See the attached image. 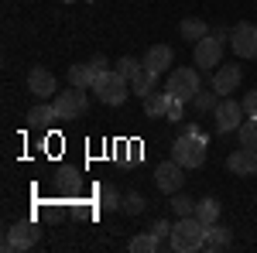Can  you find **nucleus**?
I'll return each instance as SVG.
<instances>
[{"label":"nucleus","instance_id":"cd10ccee","mask_svg":"<svg viewBox=\"0 0 257 253\" xmlns=\"http://www.w3.org/2000/svg\"><path fill=\"white\" fill-rule=\"evenodd\" d=\"M144 195H138V192H131V195H123V212H131V215H138V212H144Z\"/></svg>","mask_w":257,"mask_h":253},{"label":"nucleus","instance_id":"c756f323","mask_svg":"<svg viewBox=\"0 0 257 253\" xmlns=\"http://www.w3.org/2000/svg\"><path fill=\"white\" fill-rule=\"evenodd\" d=\"M240 103H243V113H247V117H257V89H254V93H247Z\"/></svg>","mask_w":257,"mask_h":253},{"label":"nucleus","instance_id":"9b49d317","mask_svg":"<svg viewBox=\"0 0 257 253\" xmlns=\"http://www.w3.org/2000/svg\"><path fill=\"white\" fill-rule=\"evenodd\" d=\"M28 93L31 96H38V99H55L59 96V82H55V76L45 69V65H35L31 72H28Z\"/></svg>","mask_w":257,"mask_h":253},{"label":"nucleus","instance_id":"0eeeda50","mask_svg":"<svg viewBox=\"0 0 257 253\" xmlns=\"http://www.w3.org/2000/svg\"><path fill=\"white\" fill-rule=\"evenodd\" d=\"M52 106H55V113L59 120H76L86 113V106H89V99H86V89H69V93H59V96L52 99Z\"/></svg>","mask_w":257,"mask_h":253},{"label":"nucleus","instance_id":"f257e3e1","mask_svg":"<svg viewBox=\"0 0 257 253\" xmlns=\"http://www.w3.org/2000/svg\"><path fill=\"white\" fill-rule=\"evenodd\" d=\"M206 233H209V226L199 219V215H178V222L172 226V250L178 253H196L206 246Z\"/></svg>","mask_w":257,"mask_h":253},{"label":"nucleus","instance_id":"9d476101","mask_svg":"<svg viewBox=\"0 0 257 253\" xmlns=\"http://www.w3.org/2000/svg\"><path fill=\"white\" fill-rule=\"evenodd\" d=\"M155 185H158V192L175 195L178 188L185 185V168L178 164L175 157H172V161H161V164H158V171H155Z\"/></svg>","mask_w":257,"mask_h":253},{"label":"nucleus","instance_id":"f03ea898","mask_svg":"<svg viewBox=\"0 0 257 253\" xmlns=\"http://www.w3.org/2000/svg\"><path fill=\"white\" fill-rule=\"evenodd\" d=\"M172 157L182 168H202L206 164V134H182L172 144Z\"/></svg>","mask_w":257,"mask_h":253},{"label":"nucleus","instance_id":"5701e85b","mask_svg":"<svg viewBox=\"0 0 257 253\" xmlns=\"http://www.w3.org/2000/svg\"><path fill=\"white\" fill-rule=\"evenodd\" d=\"M196 215L206 222V226H213V222H219V202L209 195V198H202V202H196Z\"/></svg>","mask_w":257,"mask_h":253},{"label":"nucleus","instance_id":"b1692460","mask_svg":"<svg viewBox=\"0 0 257 253\" xmlns=\"http://www.w3.org/2000/svg\"><path fill=\"white\" fill-rule=\"evenodd\" d=\"M240 144L257 151V117H247L243 123H240Z\"/></svg>","mask_w":257,"mask_h":253},{"label":"nucleus","instance_id":"aec40b11","mask_svg":"<svg viewBox=\"0 0 257 253\" xmlns=\"http://www.w3.org/2000/svg\"><path fill=\"white\" fill-rule=\"evenodd\" d=\"M161 246H165V239H158L151 229L141 236H131V253H158Z\"/></svg>","mask_w":257,"mask_h":253},{"label":"nucleus","instance_id":"bb28decb","mask_svg":"<svg viewBox=\"0 0 257 253\" xmlns=\"http://www.w3.org/2000/svg\"><path fill=\"white\" fill-rule=\"evenodd\" d=\"M117 72H120L123 79H127V82H131V79H134V76L141 72V62H138V59H131V55H123V59L117 62Z\"/></svg>","mask_w":257,"mask_h":253},{"label":"nucleus","instance_id":"f3484780","mask_svg":"<svg viewBox=\"0 0 257 253\" xmlns=\"http://www.w3.org/2000/svg\"><path fill=\"white\" fill-rule=\"evenodd\" d=\"M96 69H93V62H86V65H72L69 69V82L76 86V89H93V82H96Z\"/></svg>","mask_w":257,"mask_h":253},{"label":"nucleus","instance_id":"c85d7f7f","mask_svg":"<svg viewBox=\"0 0 257 253\" xmlns=\"http://www.w3.org/2000/svg\"><path fill=\"white\" fill-rule=\"evenodd\" d=\"M182 113H185V99H175V96H172V103H168V120H172V123H178V120H182Z\"/></svg>","mask_w":257,"mask_h":253},{"label":"nucleus","instance_id":"473e14b6","mask_svg":"<svg viewBox=\"0 0 257 253\" xmlns=\"http://www.w3.org/2000/svg\"><path fill=\"white\" fill-rule=\"evenodd\" d=\"M106 65H110V62L103 59V55H96V59H93V69H96V72H106Z\"/></svg>","mask_w":257,"mask_h":253},{"label":"nucleus","instance_id":"20e7f679","mask_svg":"<svg viewBox=\"0 0 257 253\" xmlns=\"http://www.w3.org/2000/svg\"><path fill=\"white\" fill-rule=\"evenodd\" d=\"M199 89H202V86H199V72L196 69L185 65V69H172V72H168V82H165V93H168V96L192 103V96H196Z\"/></svg>","mask_w":257,"mask_h":253},{"label":"nucleus","instance_id":"6e6552de","mask_svg":"<svg viewBox=\"0 0 257 253\" xmlns=\"http://www.w3.org/2000/svg\"><path fill=\"white\" fill-rule=\"evenodd\" d=\"M230 48L237 52V59H257V28L240 21L230 31Z\"/></svg>","mask_w":257,"mask_h":253},{"label":"nucleus","instance_id":"7c9ffc66","mask_svg":"<svg viewBox=\"0 0 257 253\" xmlns=\"http://www.w3.org/2000/svg\"><path fill=\"white\" fill-rule=\"evenodd\" d=\"M151 233L158 236V239H165V236H172V222H165V219H158V222L151 226Z\"/></svg>","mask_w":257,"mask_h":253},{"label":"nucleus","instance_id":"1a4fd4ad","mask_svg":"<svg viewBox=\"0 0 257 253\" xmlns=\"http://www.w3.org/2000/svg\"><path fill=\"white\" fill-rule=\"evenodd\" d=\"M223 48H226V41H219L216 35H206V38L196 41V65L202 72H213V65L223 62Z\"/></svg>","mask_w":257,"mask_h":253},{"label":"nucleus","instance_id":"2eb2a0df","mask_svg":"<svg viewBox=\"0 0 257 253\" xmlns=\"http://www.w3.org/2000/svg\"><path fill=\"white\" fill-rule=\"evenodd\" d=\"M230 246H233V233H230V226L213 222V226H209V233H206V246H202V250L216 253V250H230Z\"/></svg>","mask_w":257,"mask_h":253},{"label":"nucleus","instance_id":"393cba45","mask_svg":"<svg viewBox=\"0 0 257 253\" xmlns=\"http://www.w3.org/2000/svg\"><path fill=\"white\" fill-rule=\"evenodd\" d=\"M99 205L110 212V209H123V195L113 188V185H103V192H99Z\"/></svg>","mask_w":257,"mask_h":253},{"label":"nucleus","instance_id":"7ed1b4c3","mask_svg":"<svg viewBox=\"0 0 257 253\" xmlns=\"http://www.w3.org/2000/svg\"><path fill=\"white\" fill-rule=\"evenodd\" d=\"M93 93L99 96V103H106V106H120L127 93H131V82L120 76L117 69H106V72H99L96 82H93Z\"/></svg>","mask_w":257,"mask_h":253},{"label":"nucleus","instance_id":"4468645a","mask_svg":"<svg viewBox=\"0 0 257 253\" xmlns=\"http://www.w3.org/2000/svg\"><path fill=\"white\" fill-rule=\"evenodd\" d=\"M172 59H175V52H172L168 45H151V48L144 52V59H141V65L161 76V72H168V69H172Z\"/></svg>","mask_w":257,"mask_h":253},{"label":"nucleus","instance_id":"423d86ee","mask_svg":"<svg viewBox=\"0 0 257 253\" xmlns=\"http://www.w3.org/2000/svg\"><path fill=\"white\" fill-rule=\"evenodd\" d=\"M41 239V229L35 222H14L7 233H4V250H31V246H38Z\"/></svg>","mask_w":257,"mask_h":253},{"label":"nucleus","instance_id":"2f4dec72","mask_svg":"<svg viewBox=\"0 0 257 253\" xmlns=\"http://www.w3.org/2000/svg\"><path fill=\"white\" fill-rule=\"evenodd\" d=\"M230 31H233V28H223V24H219V28H213V35H216L219 41H226V45H230Z\"/></svg>","mask_w":257,"mask_h":253},{"label":"nucleus","instance_id":"4be33fe9","mask_svg":"<svg viewBox=\"0 0 257 253\" xmlns=\"http://www.w3.org/2000/svg\"><path fill=\"white\" fill-rule=\"evenodd\" d=\"M219 93L216 89H213V86H209V89H199L196 96H192V110H196V113H209V110H216L219 106Z\"/></svg>","mask_w":257,"mask_h":253},{"label":"nucleus","instance_id":"ddd939ff","mask_svg":"<svg viewBox=\"0 0 257 253\" xmlns=\"http://www.w3.org/2000/svg\"><path fill=\"white\" fill-rule=\"evenodd\" d=\"M226 168L233 171V175L247 178V175H257V151L254 147H240L233 154L226 157Z\"/></svg>","mask_w":257,"mask_h":253},{"label":"nucleus","instance_id":"f8f14e48","mask_svg":"<svg viewBox=\"0 0 257 253\" xmlns=\"http://www.w3.org/2000/svg\"><path fill=\"white\" fill-rule=\"evenodd\" d=\"M240 79H243L240 65H219L216 72H213V89H216L219 96H230V93H237Z\"/></svg>","mask_w":257,"mask_h":253},{"label":"nucleus","instance_id":"412c9836","mask_svg":"<svg viewBox=\"0 0 257 253\" xmlns=\"http://www.w3.org/2000/svg\"><path fill=\"white\" fill-rule=\"evenodd\" d=\"M178 31H182V38L192 41V45H196L199 38H206V35H209V28H206V21H202V18H185Z\"/></svg>","mask_w":257,"mask_h":253},{"label":"nucleus","instance_id":"39448f33","mask_svg":"<svg viewBox=\"0 0 257 253\" xmlns=\"http://www.w3.org/2000/svg\"><path fill=\"white\" fill-rule=\"evenodd\" d=\"M243 117H247V113H243V103L223 96L219 106L213 110V130H216V134H233V130H240V120Z\"/></svg>","mask_w":257,"mask_h":253},{"label":"nucleus","instance_id":"a878e982","mask_svg":"<svg viewBox=\"0 0 257 253\" xmlns=\"http://www.w3.org/2000/svg\"><path fill=\"white\" fill-rule=\"evenodd\" d=\"M168 205H172V212H175V215H196V202H192L189 195H178L175 192Z\"/></svg>","mask_w":257,"mask_h":253},{"label":"nucleus","instance_id":"a211bd4d","mask_svg":"<svg viewBox=\"0 0 257 253\" xmlns=\"http://www.w3.org/2000/svg\"><path fill=\"white\" fill-rule=\"evenodd\" d=\"M168 103H172L168 93H151V96H144V113H148V120L168 117Z\"/></svg>","mask_w":257,"mask_h":253},{"label":"nucleus","instance_id":"6ab92c4d","mask_svg":"<svg viewBox=\"0 0 257 253\" xmlns=\"http://www.w3.org/2000/svg\"><path fill=\"white\" fill-rule=\"evenodd\" d=\"M52 120H59V113H55L52 103H38V106H31V113H28V123H31L35 130H45Z\"/></svg>","mask_w":257,"mask_h":253},{"label":"nucleus","instance_id":"dca6fc26","mask_svg":"<svg viewBox=\"0 0 257 253\" xmlns=\"http://www.w3.org/2000/svg\"><path fill=\"white\" fill-rule=\"evenodd\" d=\"M155 89H158V72H151V69H144V65H141V72L131 79V93L144 99V96H151Z\"/></svg>","mask_w":257,"mask_h":253}]
</instances>
